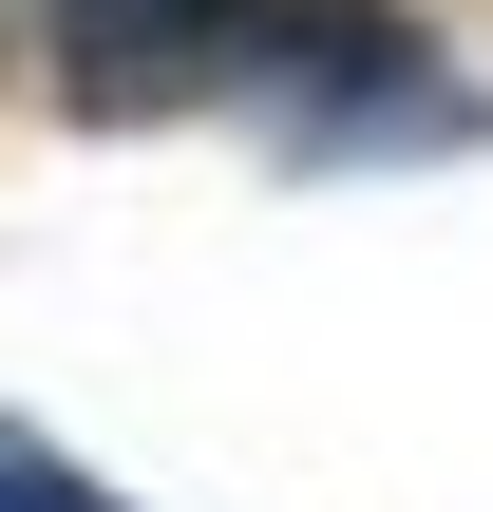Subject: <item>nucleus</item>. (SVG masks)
Returning a JSON list of instances; mask_svg holds the SVG:
<instances>
[{
  "mask_svg": "<svg viewBox=\"0 0 493 512\" xmlns=\"http://www.w3.org/2000/svg\"><path fill=\"white\" fill-rule=\"evenodd\" d=\"M0 512H133V494H114V475H76L38 418H0Z\"/></svg>",
  "mask_w": 493,
  "mask_h": 512,
  "instance_id": "nucleus-2",
  "label": "nucleus"
},
{
  "mask_svg": "<svg viewBox=\"0 0 493 512\" xmlns=\"http://www.w3.org/2000/svg\"><path fill=\"white\" fill-rule=\"evenodd\" d=\"M38 76L95 133H152V114H228V95H361V76H399V19L380 0H57Z\"/></svg>",
  "mask_w": 493,
  "mask_h": 512,
  "instance_id": "nucleus-1",
  "label": "nucleus"
}]
</instances>
